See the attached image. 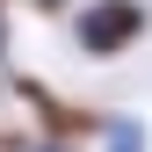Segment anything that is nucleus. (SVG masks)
<instances>
[{"label":"nucleus","instance_id":"1","mask_svg":"<svg viewBox=\"0 0 152 152\" xmlns=\"http://www.w3.org/2000/svg\"><path fill=\"white\" fill-rule=\"evenodd\" d=\"M138 29H145V7H138V0H94L80 22H72V36H80L87 58H116L123 44H138Z\"/></svg>","mask_w":152,"mask_h":152},{"label":"nucleus","instance_id":"2","mask_svg":"<svg viewBox=\"0 0 152 152\" xmlns=\"http://www.w3.org/2000/svg\"><path fill=\"white\" fill-rule=\"evenodd\" d=\"M109 152H145V130L123 116V123H116V138H109Z\"/></svg>","mask_w":152,"mask_h":152},{"label":"nucleus","instance_id":"3","mask_svg":"<svg viewBox=\"0 0 152 152\" xmlns=\"http://www.w3.org/2000/svg\"><path fill=\"white\" fill-rule=\"evenodd\" d=\"M0 51H7V22H0Z\"/></svg>","mask_w":152,"mask_h":152},{"label":"nucleus","instance_id":"4","mask_svg":"<svg viewBox=\"0 0 152 152\" xmlns=\"http://www.w3.org/2000/svg\"><path fill=\"white\" fill-rule=\"evenodd\" d=\"M36 7H58V0H36Z\"/></svg>","mask_w":152,"mask_h":152}]
</instances>
